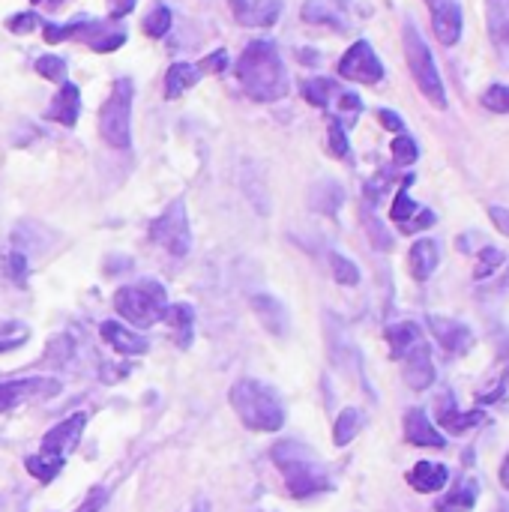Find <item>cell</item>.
I'll return each mask as SVG.
<instances>
[{"label":"cell","mask_w":509,"mask_h":512,"mask_svg":"<svg viewBox=\"0 0 509 512\" xmlns=\"http://www.w3.org/2000/svg\"><path fill=\"white\" fill-rule=\"evenodd\" d=\"M402 363H405V381L411 390H426L435 384V363H432V351L426 342H420L414 351H408L402 357Z\"/></svg>","instance_id":"17"},{"label":"cell","mask_w":509,"mask_h":512,"mask_svg":"<svg viewBox=\"0 0 509 512\" xmlns=\"http://www.w3.org/2000/svg\"><path fill=\"white\" fill-rule=\"evenodd\" d=\"M60 393V384L54 378H27V381H3L0 384V414L12 411L24 402L51 399Z\"/></svg>","instance_id":"10"},{"label":"cell","mask_w":509,"mask_h":512,"mask_svg":"<svg viewBox=\"0 0 509 512\" xmlns=\"http://www.w3.org/2000/svg\"><path fill=\"white\" fill-rule=\"evenodd\" d=\"M486 15H489V36L501 60L509 66V0H486Z\"/></svg>","instance_id":"23"},{"label":"cell","mask_w":509,"mask_h":512,"mask_svg":"<svg viewBox=\"0 0 509 512\" xmlns=\"http://www.w3.org/2000/svg\"><path fill=\"white\" fill-rule=\"evenodd\" d=\"M45 42H63V39H78L90 45L99 54L117 51L126 42V27L117 24L114 18H81L69 24H45Z\"/></svg>","instance_id":"4"},{"label":"cell","mask_w":509,"mask_h":512,"mask_svg":"<svg viewBox=\"0 0 509 512\" xmlns=\"http://www.w3.org/2000/svg\"><path fill=\"white\" fill-rule=\"evenodd\" d=\"M78 114H81V90L66 81V84H60V93L54 96V102L45 111V117L60 123V126H75Z\"/></svg>","instance_id":"20"},{"label":"cell","mask_w":509,"mask_h":512,"mask_svg":"<svg viewBox=\"0 0 509 512\" xmlns=\"http://www.w3.org/2000/svg\"><path fill=\"white\" fill-rule=\"evenodd\" d=\"M408 483H411V489H417L423 495H435L450 483V471H447V465H438V462H417L408 474Z\"/></svg>","instance_id":"24"},{"label":"cell","mask_w":509,"mask_h":512,"mask_svg":"<svg viewBox=\"0 0 509 512\" xmlns=\"http://www.w3.org/2000/svg\"><path fill=\"white\" fill-rule=\"evenodd\" d=\"M30 3H33V6H48V9H57L63 0H30Z\"/></svg>","instance_id":"51"},{"label":"cell","mask_w":509,"mask_h":512,"mask_svg":"<svg viewBox=\"0 0 509 512\" xmlns=\"http://www.w3.org/2000/svg\"><path fill=\"white\" fill-rule=\"evenodd\" d=\"M393 159H396V165H414V162L420 159L417 141L408 138V135H399V138L393 141Z\"/></svg>","instance_id":"40"},{"label":"cell","mask_w":509,"mask_h":512,"mask_svg":"<svg viewBox=\"0 0 509 512\" xmlns=\"http://www.w3.org/2000/svg\"><path fill=\"white\" fill-rule=\"evenodd\" d=\"M363 222H366V231H369V237H372L375 249L390 252V249H393V237H390V234H387V228L375 219V213H372V210H363Z\"/></svg>","instance_id":"37"},{"label":"cell","mask_w":509,"mask_h":512,"mask_svg":"<svg viewBox=\"0 0 509 512\" xmlns=\"http://www.w3.org/2000/svg\"><path fill=\"white\" fill-rule=\"evenodd\" d=\"M378 120H381V126L390 129V132H399V135L405 132V120H402L396 111H390V108H381V111H378Z\"/></svg>","instance_id":"45"},{"label":"cell","mask_w":509,"mask_h":512,"mask_svg":"<svg viewBox=\"0 0 509 512\" xmlns=\"http://www.w3.org/2000/svg\"><path fill=\"white\" fill-rule=\"evenodd\" d=\"M360 429H363V414H360L357 408H345V411L339 414V420H336V429H333L336 447H348V444L357 438Z\"/></svg>","instance_id":"31"},{"label":"cell","mask_w":509,"mask_h":512,"mask_svg":"<svg viewBox=\"0 0 509 512\" xmlns=\"http://www.w3.org/2000/svg\"><path fill=\"white\" fill-rule=\"evenodd\" d=\"M225 66H228V54H225L222 48H219V51H213V54H207V57L198 63V69H201V72H222Z\"/></svg>","instance_id":"44"},{"label":"cell","mask_w":509,"mask_h":512,"mask_svg":"<svg viewBox=\"0 0 509 512\" xmlns=\"http://www.w3.org/2000/svg\"><path fill=\"white\" fill-rule=\"evenodd\" d=\"M42 21H39V15L36 12H18V15H12L9 21H6V27L12 30V33H30V30H36Z\"/></svg>","instance_id":"42"},{"label":"cell","mask_w":509,"mask_h":512,"mask_svg":"<svg viewBox=\"0 0 509 512\" xmlns=\"http://www.w3.org/2000/svg\"><path fill=\"white\" fill-rule=\"evenodd\" d=\"M489 216H492L495 228L509 237V207H489Z\"/></svg>","instance_id":"46"},{"label":"cell","mask_w":509,"mask_h":512,"mask_svg":"<svg viewBox=\"0 0 509 512\" xmlns=\"http://www.w3.org/2000/svg\"><path fill=\"white\" fill-rule=\"evenodd\" d=\"M249 303H252V312L258 315V321L267 327V333L285 336V330H288V312H285V306L273 294H255Z\"/></svg>","instance_id":"22"},{"label":"cell","mask_w":509,"mask_h":512,"mask_svg":"<svg viewBox=\"0 0 509 512\" xmlns=\"http://www.w3.org/2000/svg\"><path fill=\"white\" fill-rule=\"evenodd\" d=\"M105 504V489H93L90 498L78 507V512H99V507Z\"/></svg>","instance_id":"48"},{"label":"cell","mask_w":509,"mask_h":512,"mask_svg":"<svg viewBox=\"0 0 509 512\" xmlns=\"http://www.w3.org/2000/svg\"><path fill=\"white\" fill-rule=\"evenodd\" d=\"M300 93H303V99H306L309 105H315V108H327V105H330V99H333V96H339L342 90H339V84H336V81H330V78H306V81L300 84Z\"/></svg>","instance_id":"30"},{"label":"cell","mask_w":509,"mask_h":512,"mask_svg":"<svg viewBox=\"0 0 509 512\" xmlns=\"http://www.w3.org/2000/svg\"><path fill=\"white\" fill-rule=\"evenodd\" d=\"M438 423L450 432V435H465L474 426L483 423V411H459L450 399H441L438 405Z\"/></svg>","instance_id":"25"},{"label":"cell","mask_w":509,"mask_h":512,"mask_svg":"<svg viewBox=\"0 0 509 512\" xmlns=\"http://www.w3.org/2000/svg\"><path fill=\"white\" fill-rule=\"evenodd\" d=\"M171 30V9L168 6H153L150 12H147V18H144V33L147 36H153V39H159V36H165Z\"/></svg>","instance_id":"35"},{"label":"cell","mask_w":509,"mask_h":512,"mask_svg":"<svg viewBox=\"0 0 509 512\" xmlns=\"http://www.w3.org/2000/svg\"><path fill=\"white\" fill-rule=\"evenodd\" d=\"M198 78H201V69H198L195 63H174V66L168 69V75H165V96H168V99L183 96L189 87L198 84Z\"/></svg>","instance_id":"28"},{"label":"cell","mask_w":509,"mask_h":512,"mask_svg":"<svg viewBox=\"0 0 509 512\" xmlns=\"http://www.w3.org/2000/svg\"><path fill=\"white\" fill-rule=\"evenodd\" d=\"M303 21L333 27V30H348V15L339 0H306L303 3Z\"/></svg>","instance_id":"19"},{"label":"cell","mask_w":509,"mask_h":512,"mask_svg":"<svg viewBox=\"0 0 509 512\" xmlns=\"http://www.w3.org/2000/svg\"><path fill=\"white\" fill-rule=\"evenodd\" d=\"M231 408L252 432H279L285 426V408L273 387L243 378L231 387Z\"/></svg>","instance_id":"3"},{"label":"cell","mask_w":509,"mask_h":512,"mask_svg":"<svg viewBox=\"0 0 509 512\" xmlns=\"http://www.w3.org/2000/svg\"><path fill=\"white\" fill-rule=\"evenodd\" d=\"M438 264H441V249H438L435 240L423 237V240H417V243L411 246L408 267H411V276H414L417 282L432 279V273L438 270Z\"/></svg>","instance_id":"21"},{"label":"cell","mask_w":509,"mask_h":512,"mask_svg":"<svg viewBox=\"0 0 509 512\" xmlns=\"http://www.w3.org/2000/svg\"><path fill=\"white\" fill-rule=\"evenodd\" d=\"M99 333H102V339H105L117 354H123V357H141V354H147V339L138 336V333L129 330V327L117 324V321H105V324L99 327Z\"/></svg>","instance_id":"18"},{"label":"cell","mask_w":509,"mask_h":512,"mask_svg":"<svg viewBox=\"0 0 509 512\" xmlns=\"http://www.w3.org/2000/svg\"><path fill=\"white\" fill-rule=\"evenodd\" d=\"M363 111V102H360V96L357 93H339V117L342 114H348L351 117V123H354V117Z\"/></svg>","instance_id":"43"},{"label":"cell","mask_w":509,"mask_h":512,"mask_svg":"<svg viewBox=\"0 0 509 512\" xmlns=\"http://www.w3.org/2000/svg\"><path fill=\"white\" fill-rule=\"evenodd\" d=\"M501 264H504V252H501V249H495V246L480 249L477 267H474V279H489V276H495V273L501 270Z\"/></svg>","instance_id":"34"},{"label":"cell","mask_w":509,"mask_h":512,"mask_svg":"<svg viewBox=\"0 0 509 512\" xmlns=\"http://www.w3.org/2000/svg\"><path fill=\"white\" fill-rule=\"evenodd\" d=\"M405 438L414 447H429V450H444L447 438L435 429V423L429 420V414L423 408H411L405 414Z\"/></svg>","instance_id":"16"},{"label":"cell","mask_w":509,"mask_h":512,"mask_svg":"<svg viewBox=\"0 0 509 512\" xmlns=\"http://www.w3.org/2000/svg\"><path fill=\"white\" fill-rule=\"evenodd\" d=\"M402 39H405V57H408V66H411V75H414L417 87L423 90V96H426L435 108H447V90H444L438 63H435V57H432V48L426 45V39H423L420 30L414 27V21L405 24Z\"/></svg>","instance_id":"5"},{"label":"cell","mask_w":509,"mask_h":512,"mask_svg":"<svg viewBox=\"0 0 509 512\" xmlns=\"http://www.w3.org/2000/svg\"><path fill=\"white\" fill-rule=\"evenodd\" d=\"M27 471L39 480V483H51L60 471H63V462L60 459H51V456H42V453H36V456H27Z\"/></svg>","instance_id":"32"},{"label":"cell","mask_w":509,"mask_h":512,"mask_svg":"<svg viewBox=\"0 0 509 512\" xmlns=\"http://www.w3.org/2000/svg\"><path fill=\"white\" fill-rule=\"evenodd\" d=\"M411 183H414V177L408 174L405 183H402V189H399V195H396V201H393V210H390V219H393L405 234H417V231L432 228V225L438 222V216H435L432 210H423V207L408 195V186H411Z\"/></svg>","instance_id":"11"},{"label":"cell","mask_w":509,"mask_h":512,"mask_svg":"<svg viewBox=\"0 0 509 512\" xmlns=\"http://www.w3.org/2000/svg\"><path fill=\"white\" fill-rule=\"evenodd\" d=\"M477 495H480V486H477V480H459L438 504H435V510L438 512H471L477 507Z\"/></svg>","instance_id":"26"},{"label":"cell","mask_w":509,"mask_h":512,"mask_svg":"<svg viewBox=\"0 0 509 512\" xmlns=\"http://www.w3.org/2000/svg\"><path fill=\"white\" fill-rule=\"evenodd\" d=\"M387 342H390V354H393V360H402L408 351H414L420 342H426L423 339V330H420V324H414V321H402V324H393V327H387Z\"/></svg>","instance_id":"27"},{"label":"cell","mask_w":509,"mask_h":512,"mask_svg":"<svg viewBox=\"0 0 509 512\" xmlns=\"http://www.w3.org/2000/svg\"><path fill=\"white\" fill-rule=\"evenodd\" d=\"M231 12L243 27H273L282 12V0H231Z\"/></svg>","instance_id":"15"},{"label":"cell","mask_w":509,"mask_h":512,"mask_svg":"<svg viewBox=\"0 0 509 512\" xmlns=\"http://www.w3.org/2000/svg\"><path fill=\"white\" fill-rule=\"evenodd\" d=\"M339 75L348 81H360V84H378L384 78V63L375 54V48L366 39H360L339 60Z\"/></svg>","instance_id":"9"},{"label":"cell","mask_w":509,"mask_h":512,"mask_svg":"<svg viewBox=\"0 0 509 512\" xmlns=\"http://www.w3.org/2000/svg\"><path fill=\"white\" fill-rule=\"evenodd\" d=\"M114 309L135 327H153L165 318L168 297L159 282H138L114 294Z\"/></svg>","instance_id":"7"},{"label":"cell","mask_w":509,"mask_h":512,"mask_svg":"<svg viewBox=\"0 0 509 512\" xmlns=\"http://www.w3.org/2000/svg\"><path fill=\"white\" fill-rule=\"evenodd\" d=\"M330 153L333 156H339V159H345L348 156V135H345V123L339 120V117H330Z\"/></svg>","instance_id":"41"},{"label":"cell","mask_w":509,"mask_h":512,"mask_svg":"<svg viewBox=\"0 0 509 512\" xmlns=\"http://www.w3.org/2000/svg\"><path fill=\"white\" fill-rule=\"evenodd\" d=\"M480 102H483L489 111H495V114H509V87L507 84H492V87L480 96Z\"/></svg>","instance_id":"38"},{"label":"cell","mask_w":509,"mask_h":512,"mask_svg":"<svg viewBox=\"0 0 509 512\" xmlns=\"http://www.w3.org/2000/svg\"><path fill=\"white\" fill-rule=\"evenodd\" d=\"M273 465L285 474V483H288V492L294 498H312V495H321L327 489H333L330 483V474L324 471V465L315 459L312 450H306L303 444L297 441H282L273 447Z\"/></svg>","instance_id":"2"},{"label":"cell","mask_w":509,"mask_h":512,"mask_svg":"<svg viewBox=\"0 0 509 512\" xmlns=\"http://www.w3.org/2000/svg\"><path fill=\"white\" fill-rule=\"evenodd\" d=\"M501 483H504V489H509V456L504 459V465H501Z\"/></svg>","instance_id":"50"},{"label":"cell","mask_w":509,"mask_h":512,"mask_svg":"<svg viewBox=\"0 0 509 512\" xmlns=\"http://www.w3.org/2000/svg\"><path fill=\"white\" fill-rule=\"evenodd\" d=\"M36 72L48 81H57V84H66V60L57 57V54H45L36 60Z\"/></svg>","instance_id":"36"},{"label":"cell","mask_w":509,"mask_h":512,"mask_svg":"<svg viewBox=\"0 0 509 512\" xmlns=\"http://www.w3.org/2000/svg\"><path fill=\"white\" fill-rule=\"evenodd\" d=\"M162 321H168V324H171V330H174V336H177V342H180L183 348L192 342V330H195V312H192L186 303H174V306H168Z\"/></svg>","instance_id":"29"},{"label":"cell","mask_w":509,"mask_h":512,"mask_svg":"<svg viewBox=\"0 0 509 512\" xmlns=\"http://www.w3.org/2000/svg\"><path fill=\"white\" fill-rule=\"evenodd\" d=\"M432 12V27L441 45H456L462 39V3L459 0H426Z\"/></svg>","instance_id":"14"},{"label":"cell","mask_w":509,"mask_h":512,"mask_svg":"<svg viewBox=\"0 0 509 512\" xmlns=\"http://www.w3.org/2000/svg\"><path fill=\"white\" fill-rule=\"evenodd\" d=\"M330 270H333V279H336L339 285H345V288L360 285V270H357V264H354L351 258L333 252V255H330Z\"/></svg>","instance_id":"33"},{"label":"cell","mask_w":509,"mask_h":512,"mask_svg":"<svg viewBox=\"0 0 509 512\" xmlns=\"http://www.w3.org/2000/svg\"><path fill=\"white\" fill-rule=\"evenodd\" d=\"M99 135L114 150L132 147V81L117 78L111 96L99 108Z\"/></svg>","instance_id":"6"},{"label":"cell","mask_w":509,"mask_h":512,"mask_svg":"<svg viewBox=\"0 0 509 512\" xmlns=\"http://www.w3.org/2000/svg\"><path fill=\"white\" fill-rule=\"evenodd\" d=\"M429 330L438 339V345L450 354V357H465L474 348V333L468 324L456 321V318H441V315H429Z\"/></svg>","instance_id":"12"},{"label":"cell","mask_w":509,"mask_h":512,"mask_svg":"<svg viewBox=\"0 0 509 512\" xmlns=\"http://www.w3.org/2000/svg\"><path fill=\"white\" fill-rule=\"evenodd\" d=\"M84 423L87 417L84 414H75L63 423H57L45 438H42V456H51V459H60L66 462V456L78 447L81 441V432H84Z\"/></svg>","instance_id":"13"},{"label":"cell","mask_w":509,"mask_h":512,"mask_svg":"<svg viewBox=\"0 0 509 512\" xmlns=\"http://www.w3.org/2000/svg\"><path fill=\"white\" fill-rule=\"evenodd\" d=\"M132 9H135V0H108V12H111L114 21L123 18V15H129Z\"/></svg>","instance_id":"47"},{"label":"cell","mask_w":509,"mask_h":512,"mask_svg":"<svg viewBox=\"0 0 509 512\" xmlns=\"http://www.w3.org/2000/svg\"><path fill=\"white\" fill-rule=\"evenodd\" d=\"M237 78H240L246 96L255 102H279L291 90L279 48L267 39H255L243 48V54L237 60Z\"/></svg>","instance_id":"1"},{"label":"cell","mask_w":509,"mask_h":512,"mask_svg":"<svg viewBox=\"0 0 509 512\" xmlns=\"http://www.w3.org/2000/svg\"><path fill=\"white\" fill-rule=\"evenodd\" d=\"M27 339H30V330H27L24 324H6V327L0 330V354L21 348Z\"/></svg>","instance_id":"39"},{"label":"cell","mask_w":509,"mask_h":512,"mask_svg":"<svg viewBox=\"0 0 509 512\" xmlns=\"http://www.w3.org/2000/svg\"><path fill=\"white\" fill-rule=\"evenodd\" d=\"M150 234H153V240H156L165 252L183 258V255L192 249V231H189L186 204H183V201H174V204L153 222Z\"/></svg>","instance_id":"8"},{"label":"cell","mask_w":509,"mask_h":512,"mask_svg":"<svg viewBox=\"0 0 509 512\" xmlns=\"http://www.w3.org/2000/svg\"><path fill=\"white\" fill-rule=\"evenodd\" d=\"M9 273L15 276V282L21 285L24 282V273H27V261L21 255H9Z\"/></svg>","instance_id":"49"}]
</instances>
